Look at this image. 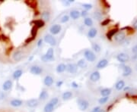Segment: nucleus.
<instances>
[{
  "label": "nucleus",
  "mask_w": 137,
  "mask_h": 112,
  "mask_svg": "<svg viewBox=\"0 0 137 112\" xmlns=\"http://www.w3.org/2000/svg\"><path fill=\"white\" fill-rule=\"evenodd\" d=\"M62 3L64 4V5H67V6H69V5H70V3L69 2V1H62Z\"/></svg>",
  "instance_id": "nucleus-50"
},
{
  "label": "nucleus",
  "mask_w": 137,
  "mask_h": 112,
  "mask_svg": "<svg viewBox=\"0 0 137 112\" xmlns=\"http://www.w3.org/2000/svg\"><path fill=\"white\" fill-rule=\"evenodd\" d=\"M111 92H112V90L110 88H104L102 90H100V95H101L102 97H109Z\"/></svg>",
  "instance_id": "nucleus-24"
},
{
  "label": "nucleus",
  "mask_w": 137,
  "mask_h": 112,
  "mask_svg": "<svg viewBox=\"0 0 137 112\" xmlns=\"http://www.w3.org/2000/svg\"><path fill=\"white\" fill-rule=\"evenodd\" d=\"M84 56L85 59L89 62H95V60L97 58L95 54L93 51H91L90 49H86L84 52Z\"/></svg>",
  "instance_id": "nucleus-2"
},
{
  "label": "nucleus",
  "mask_w": 137,
  "mask_h": 112,
  "mask_svg": "<svg viewBox=\"0 0 137 112\" xmlns=\"http://www.w3.org/2000/svg\"><path fill=\"white\" fill-rule=\"evenodd\" d=\"M12 86H13V82L11 80H8L6 81H5L2 84V89L4 91H8L10 90L12 88Z\"/></svg>",
  "instance_id": "nucleus-13"
},
{
  "label": "nucleus",
  "mask_w": 137,
  "mask_h": 112,
  "mask_svg": "<svg viewBox=\"0 0 137 112\" xmlns=\"http://www.w3.org/2000/svg\"><path fill=\"white\" fill-rule=\"evenodd\" d=\"M71 85H72V87H73V88H78L79 87V86H78V84L77 83H76V82H72V83H71Z\"/></svg>",
  "instance_id": "nucleus-43"
},
{
  "label": "nucleus",
  "mask_w": 137,
  "mask_h": 112,
  "mask_svg": "<svg viewBox=\"0 0 137 112\" xmlns=\"http://www.w3.org/2000/svg\"><path fill=\"white\" fill-rule=\"evenodd\" d=\"M43 40L45 41L46 43H48L51 46H57V43L56 38H55L53 35H51V34H47V35H45Z\"/></svg>",
  "instance_id": "nucleus-3"
},
{
  "label": "nucleus",
  "mask_w": 137,
  "mask_h": 112,
  "mask_svg": "<svg viewBox=\"0 0 137 112\" xmlns=\"http://www.w3.org/2000/svg\"><path fill=\"white\" fill-rule=\"evenodd\" d=\"M49 98V93L47 91L43 90L39 95V101H45Z\"/></svg>",
  "instance_id": "nucleus-20"
},
{
  "label": "nucleus",
  "mask_w": 137,
  "mask_h": 112,
  "mask_svg": "<svg viewBox=\"0 0 137 112\" xmlns=\"http://www.w3.org/2000/svg\"><path fill=\"white\" fill-rule=\"evenodd\" d=\"M56 71L58 74L63 73L65 71H66V65L65 64H63V63L59 64L56 67Z\"/></svg>",
  "instance_id": "nucleus-21"
},
{
  "label": "nucleus",
  "mask_w": 137,
  "mask_h": 112,
  "mask_svg": "<svg viewBox=\"0 0 137 112\" xmlns=\"http://www.w3.org/2000/svg\"><path fill=\"white\" fill-rule=\"evenodd\" d=\"M62 30V27L59 24H54L50 28V32L51 33V35H57L58 33H60Z\"/></svg>",
  "instance_id": "nucleus-9"
},
{
  "label": "nucleus",
  "mask_w": 137,
  "mask_h": 112,
  "mask_svg": "<svg viewBox=\"0 0 137 112\" xmlns=\"http://www.w3.org/2000/svg\"><path fill=\"white\" fill-rule=\"evenodd\" d=\"M107 65H108V61L107 59L104 58V59L100 60V61L98 62V63L96 65V67L98 69H103V68L106 67Z\"/></svg>",
  "instance_id": "nucleus-17"
},
{
  "label": "nucleus",
  "mask_w": 137,
  "mask_h": 112,
  "mask_svg": "<svg viewBox=\"0 0 137 112\" xmlns=\"http://www.w3.org/2000/svg\"><path fill=\"white\" fill-rule=\"evenodd\" d=\"M93 18L97 21H101L103 18V15L100 12H95L93 14Z\"/></svg>",
  "instance_id": "nucleus-32"
},
{
  "label": "nucleus",
  "mask_w": 137,
  "mask_h": 112,
  "mask_svg": "<svg viewBox=\"0 0 137 112\" xmlns=\"http://www.w3.org/2000/svg\"><path fill=\"white\" fill-rule=\"evenodd\" d=\"M109 101V97H102L98 100V103L100 105H104Z\"/></svg>",
  "instance_id": "nucleus-34"
},
{
  "label": "nucleus",
  "mask_w": 137,
  "mask_h": 112,
  "mask_svg": "<svg viewBox=\"0 0 137 112\" xmlns=\"http://www.w3.org/2000/svg\"><path fill=\"white\" fill-rule=\"evenodd\" d=\"M43 68L40 66H38V65H34V66L31 67V68H30L31 74H32L34 75H40L43 73Z\"/></svg>",
  "instance_id": "nucleus-7"
},
{
  "label": "nucleus",
  "mask_w": 137,
  "mask_h": 112,
  "mask_svg": "<svg viewBox=\"0 0 137 112\" xmlns=\"http://www.w3.org/2000/svg\"><path fill=\"white\" fill-rule=\"evenodd\" d=\"M73 96V94L72 92L70 91H66L65 92L62 96V100L63 101H68L69 99H71Z\"/></svg>",
  "instance_id": "nucleus-23"
},
{
  "label": "nucleus",
  "mask_w": 137,
  "mask_h": 112,
  "mask_svg": "<svg viewBox=\"0 0 137 112\" xmlns=\"http://www.w3.org/2000/svg\"><path fill=\"white\" fill-rule=\"evenodd\" d=\"M118 32V29H117V28H115V29H112V30H111L110 31H108L107 33V34H106V37H107V38L108 39H110V40H111V39L114 37V35Z\"/></svg>",
  "instance_id": "nucleus-26"
},
{
  "label": "nucleus",
  "mask_w": 137,
  "mask_h": 112,
  "mask_svg": "<svg viewBox=\"0 0 137 112\" xmlns=\"http://www.w3.org/2000/svg\"><path fill=\"white\" fill-rule=\"evenodd\" d=\"M50 13L48 12V11H44L41 14H40V18H41V20L43 21H46V22H48L50 20Z\"/></svg>",
  "instance_id": "nucleus-16"
},
{
  "label": "nucleus",
  "mask_w": 137,
  "mask_h": 112,
  "mask_svg": "<svg viewBox=\"0 0 137 112\" xmlns=\"http://www.w3.org/2000/svg\"><path fill=\"white\" fill-rule=\"evenodd\" d=\"M76 64L80 68H85L87 67V62L84 58H81V59L78 60Z\"/></svg>",
  "instance_id": "nucleus-30"
},
{
  "label": "nucleus",
  "mask_w": 137,
  "mask_h": 112,
  "mask_svg": "<svg viewBox=\"0 0 137 112\" xmlns=\"http://www.w3.org/2000/svg\"><path fill=\"white\" fill-rule=\"evenodd\" d=\"M10 105L12 107H15V108L20 107L23 105V101H21V99H15L10 101Z\"/></svg>",
  "instance_id": "nucleus-18"
},
{
  "label": "nucleus",
  "mask_w": 137,
  "mask_h": 112,
  "mask_svg": "<svg viewBox=\"0 0 137 112\" xmlns=\"http://www.w3.org/2000/svg\"><path fill=\"white\" fill-rule=\"evenodd\" d=\"M98 112H106V111H105V110H104V109H100Z\"/></svg>",
  "instance_id": "nucleus-51"
},
{
  "label": "nucleus",
  "mask_w": 137,
  "mask_h": 112,
  "mask_svg": "<svg viewBox=\"0 0 137 112\" xmlns=\"http://www.w3.org/2000/svg\"><path fill=\"white\" fill-rule=\"evenodd\" d=\"M110 22H111V20L110 19H105L101 23H100V25L101 26H107L110 24Z\"/></svg>",
  "instance_id": "nucleus-39"
},
{
  "label": "nucleus",
  "mask_w": 137,
  "mask_h": 112,
  "mask_svg": "<svg viewBox=\"0 0 137 112\" xmlns=\"http://www.w3.org/2000/svg\"><path fill=\"white\" fill-rule=\"evenodd\" d=\"M124 87H125V82L123 80H119L115 84V88L118 91H120V90L123 89Z\"/></svg>",
  "instance_id": "nucleus-25"
},
{
  "label": "nucleus",
  "mask_w": 137,
  "mask_h": 112,
  "mask_svg": "<svg viewBox=\"0 0 137 112\" xmlns=\"http://www.w3.org/2000/svg\"><path fill=\"white\" fill-rule=\"evenodd\" d=\"M132 51H133V53H135V54H136V53H137V45H136L135 46H133V47Z\"/></svg>",
  "instance_id": "nucleus-45"
},
{
  "label": "nucleus",
  "mask_w": 137,
  "mask_h": 112,
  "mask_svg": "<svg viewBox=\"0 0 137 112\" xmlns=\"http://www.w3.org/2000/svg\"><path fill=\"white\" fill-rule=\"evenodd\" d=\"M55 106H53L50 103H47L43 108V112H53L54 111Z\"/></svg>",
  "instance_id": "nucleus-29"
},
{
  "label": "nucleus",
  "mask_w": 137,
  "mask_h": 112,
  "mask_svg": "<svg viewBox=\"0 0 137 112\" xmlns=\"http://www.w3.org/2000/svg\"><path fill=\"white\" fill-rule=\"evenodd\" d=\"M100 109H101V108H100L99 106H96V107H95L91 111V112H98Z\"/></svg>",
  "instance_id": "nucleus-42"
},
{
  "label": "nucleus",
  "mask_w": 137,
  "mask_h": 112,
  "mask_svg": "<svg viewBox=\"0 0 137 112\" xmlns=\"http://www.w3.org/2000/svg\"><path fill=\"white\" fill-rule=\"evenodd\" d=\"M53 82H54L53 78L50 75H47L43 79V83L46 87H51V86L53 84Z\"/></svg>",
  "instance_id": "nucleus-12"
},
{
  "label": "nucleus",
  "mask_w": 137,
  "mask_h": 112,
  "mask_svg": "<svg viewBox=\"0 0 137 112\" xmlns=\"http://www.w3.org/2000/svg\"><path fill=\"white\" fill-rule=\"evenodd\" d=\"M80 14H81V17H83V18H86V16L88 14V12L87 11H85V10H83V11H81V12H80Z\"/></svg>",
  "instance_id": "nucleus-40"
},
{
  "label": "nucleus",
  "mask_w": 137,
  "mask_h": 112,
  "mask_svg": "<svg viewBox=\"0 0 137 112\" xmlns=\"http://www.w3.org/2000/svg\"><path fill=\"white\" fill-rule=\"evenodd\" d=\"M69 15L72 18V19H73V20H77L81 17L80 12H78V10H72V11H71L70 13H69Z\"/></svg>",
  "instance_id": "nucleus-19"
},
{
  "label": "nucleus",
  "mask_w": 137,
  "mask_h": 112,
  "mask_svg": "<svg viewBox=\"0 0 137 112\" xmlns=\"http://www.w3.org/2000/svg\"><path fill=\"white\" fill-rule=\"evenodd\" d=\"M69 21V15H64V16H62V18H61V20H60V22L61 23H62V24H64V23H66V22H68Z\"/></svg>",
  "instance_id": "nucleus-38"
},
{
  "label": "nucleus",
  "mask_w": 137,
  "mask_h": 112,
  "mask_svg": "<svg viewBox=\"0 0 137 112\" xmlns=\"http://www.w3.org/2000/svg\"><path fill=\"white\" fill-rule=\"evenodd\" d=\"M33 23L34 24V27L37 28H42L45 26V22L43 21L41 19H38V20H34L33 21Z\"/></svg>",
  "instance_id": "nucleus-22"
},
{
  "label": "nucleus",
  "mask_w": 137,
  "mask_h": 112,
  "mask_svg": "<svg viewBox=\"0 0 137 112\" xmlns=\"http://www.w3.org/2000/svg\"><path fill=\"white\" fill-rule=\"evenodd\" d=\"M122 69H123V74H122V75L123 76H129L133 73V70H132V68L130 66L123 65V67H122Z\"/></svg>",
  "instance_id": "nucleus-14"
},
{
  "label": "nucleus",
  "mask_w": 137,
  "mask_h": 112,
  "mask_svg": "<svg viewBox=\"0 0 137 112\" xmlns=\"http://www.w3.org/2000/svg\"><path fill=\"white\" fill-rule=\"evenodd\" d=\"M26 104H27V107L34 108H37V107L39 105L40 101L38 99H31L27 101Z\"/></svg>",
  "instance_id": "nucleus-8"
},
{
  "label": "nucleus",
  "mask_w": 137,
  "mask_h": 112,
  "mask_svg": "<svg viewBox=\"0 0 137 112\" xmlns=\"http://www.w3.org/2000/svg\"><path fill=\"white\" fill-rule=\"evenodd\" d=\"M40 59H41V61H42V62H49L47 58L46 57V55H42V56L40 57Z\"/></svg>",
  "instance_id": "nucleus-41"
},
{
  "label": "nucleus",
  "mask_w": 137,
  "mask_h": 112,
  "mask_svg": "<svg viewBox=\"0 0 137 112\" xmlns=\"http://www.w3.org/2000/svg\"><path fill=\"white\" fill-rule=\"evenodd\" d=\"M89 79L91 82H93V83H96L98 81L100 80V74L99 71H94L90 75V77H89Z\"/></svg>",
  "instance_id": "nucleus-11"
},
{
  "label": "nucleus",
  "mask_w": 137,
  "mask_h": 112,
  "mask_svg": "<svg viewBox=\"0 0 137 112\" xmlns=\"http://www.w3.org/2000/svg\"><path fill=\"white\" fill-rule=\"evenodd\" d=\"M45 55H46V57L47 58V59H48L49 62L53 61V60L55 59V57H54V50H53V48L48 49L47 51V52H46V54H45Z\"/></svg>",
  "instance_id": "nucleus-15"
},
{
  "label": "nucleus",
  "mask_w": 137,
  "mask_h": 112,
  "mask_svg": "<svg viewBox=\"0 0 137 112\" xmlns=\"http://www.w3.org/2000/svg\"><path fill=\"white\" fill-rule=\"evenodd\" d=\"M5 98V94L3 92H0V100H2Z\"/></svg>",
  "instance_id": "nucleus-47"
},
{
  "label": "nucleus",
  "mask_w": 137,
  "mask_h": 112,
  "mask_svg": "<svg viewBox=\"0 0 137 112\" xmlns=\"http://www.w3.org/2000/svg\"><path fill=\"white\" fill-rule=\"evenodd\" d=\"M43 39H40L39 40H38V44H37V45H38V47H40V46H42V44H43Z\"/></svg>",
  "instance_id": "nucleus-44"
},
{
  "label": "nucleus",
  "mask_w": 137,
  "mask_h": 112,
  "mask_svg": "<svg viewBox=\"0 0 137 112\" xmlns=\"http://www.w3.org/2000/svg\"><path fill=\"white\" fill-rule=\"evenodd\" d=\"M23 74V71L22 70H20V69H18V70H16L14 71V73L12 74V76H13V78L15 80H18V79H19L20 77L22 76Z\"/></svg>",
  "instance_id": "nucleus-28"
},
{
  "label": "nucleus",
  "mask_w": 137,
  "mask_h": 112,
  "mask_svg": "<svg viewBox=\"0 0 137 112\" xmlns=\"http://www.w3.org/2000/svg\"><path fill=\"white\" fill-rule=\"evenodd\" d=\"M114 40L118 43H122L126 39V34L123 31H118L114 37Z\"/></svg>",
  "instance_id": "nucleus-4"
},
{
  "label": "nucleus",
  "mask_w": 137,
  "mask_h": 112,
  "mask_svg": "<svg viewBox=\"0 0 137 112\" xmlns=\"http://www.w3.org/2000/svg\"><path fill=\"white\" fill-rule=\"evenodd\" d=\"M82 7L84 8V9L85 11H88V10H91V8H92V5L91 4H89V3H84L82 4Z\"/></svg>",
  "instance_id": "nucleus-36"
},
{
  "label": "nucleus",
  "mask_w": 137,
  "mask_h": 112,
  "mask_svg": "<svg viewBox=\"0 0 137 112\" xmlns=\"http://www.w3.org/2000/svg\"><path fill=\"white\" fill-rule=\"evenodd\" d=\"M91 47H92V49L94 50V51H95L97 53L100 52L101 51V47H100V46L98 43H96V42H92L91 43Z\"/></svg>",
  "instance_id": "nucleus-31"
},
{
  "label": "nucleus",
  "mask_w": 137,
  "mask_h": 112,
  "mask_svg": "<svg viewBox=\"0 0 137 112\" xmlns=\"http://www.w3.org/2000/svg\"><path fill=\"white\" fill-rule=\"evenodd\" d=\"M62 84H63V81H62V80L58 81V82L57 83V87H60Z\"/></svg>",
  "instance_id": "nucleus-46"
},
{
  "label": "nucleus",
  "mask_w": 137,
  "mask_h": 112,
  "mask_svg": "<svg viewBox=\"0 0 137 112\" xmlns=\"http://www.w3.org/2000/svg\"><path fill=\"white\" fill-rule=\"evenodd\" d=\"M98 34V30L96 28H91L88 32V37L89 38H95Z\"/></svg>",
  "instance_id": "nucleus-27"
},
{
  "label": "nucleus",
  "mask_w": 137,
  "mask_h": 112,
  "mask_svg": "<svg viewBox=\"0 0 137 112\" xmlns=\"http://www.w3.org/2000/svg\"><path fill=\"white\" fill-rule=\"evenodd\" d=\"M31 33L32 37H33V38H35V37H37V34H38V28L35 27L34 26V27H32V29H31Z\"/></svg>",
  "instance_id": "nucleus-37"
},
{
  "label": "nucleus",
  "mask_w": 137,
  "mask_h": 112,
  "mask_svg": "<svg viewBox=\"0 0 137 112\" xmlns=\"http://www.w3.org/2000/svg\"><path fill=\"white\" fill-rule=\"evenodd\" d=\"M133 28L137 31V20L133 23Z\"/></svg>",
  "instance_id": "nucleus-48"
},
{
  "label": "nucleus",
  "mask_w": 137,
  "mask_h": 112,
  "mask_svg": "<svg viewBox=\"0 0 137 112\" xmlns=\"http://www.w3.org/2000/svg\"><path fill=\"white\" fill-rule=\"evenodd\" d=\"M117 60L119 62L124 64V63H126L130 61V56L126 53L122 52V53H120L117 55Z\"/></svg>",
  "instance_id": "nucleus-5"
},
{
  "label": "nucleus",
  "mask_w": 137,
  "mask_h": 112,
  "mask_svg": "<svg viewBox=\"0 0 137 112\" xmlns=\"http://www.w3.org/2000/svg\"><path fill=\"white\" fill-rule=\"evenodd\" d=\"M50 103L52 104L53 106H56L59 103V99L57 97H54V98L51 99V100L50 101Z\"/></svg>",
  "instance_id": "nucleus-35"
},
{
  "label": "nucleus",
  "mask_w": 137,
  "mask_h": 112,
  "mask_svg": "<svg viewBox=\"0 0 137 112\" xmlns=\"http://www.w3.org/2000/svg\"><path fill=\"white\" fill-rule=\"evenodd\" d=\"M24 57V52L21 50H16L14 51V53L12 54V58L15 62H20L21 60Z\"/></svg>",
  "instance_id": "nucleus-6"
},
{
  "label": "nucleus",
  "mask_w": 137,
  "mask_h": 112,
  "mask_svg": "<svg viewBox=\"0 0 137 112\" xmlns=\"http://www.w3.org/2000/svg\"><path fill=\"white\" fill-rule=\"evenodd\" d=\"M0 39H1V36H0Z\"/></svg>",
  "instance_id": "nucleus-52"
},
{
  "label": "nucleus",
  "mask_w": 137,
  "mask_h": 112,
  "mask_svg": "<svg viewBox=\"0 0 137 112\" xmlns=\"http://www.w3.org/2000/svg\"><path fill=\"white\" fill-rule=\"evenodd\" d=\"M84 24L87 27H91L93 25V21L90 18H85L84 19Z\"/></svg>",
  "instance_id": "nucleus-33"
},
{
  "label": "nucleus",
  "mask_w": 137,
  "mask_h": 112,
  "mask_svg": "<svg viewBox=\"0 0 137 112\" xmlns=\"http://www.w3.org/2000/svg\"><path fill=\"white\" fill-rule=\"evenodd\" d=\"M34 38H33V37H31V38H28V39H26V41H25V42L26 43H28V42H31L33 39H34Z\"/></svg>",
  "instance_id": "nucleus-49"
},
{
  "label": "nucleus",
  "mask_w": 137,
  "mask_h": 112,
  "mask_svg": "<svg viewBox=\"0 0 137 112\" xmlns=\"http://www.w3.org/2000/svg\"><path fill=\"white\" fill-rule=\"evenodd\" d=\"M77 105L78 106V108L81 111H85L88 108L89 106V103L88 101L85 99H82V98H78L77 99Z\"/></svg>",
  "instance_id": "nucleus-1"
},
{
  "label": "nucleus",
  "mask_w": 137,
  "mask_h": 112,
  "mask_svg": "<svg viewBox=\"0 0 137 112\" xmlns=\"http://www.w3.org/2000/svg\"><path fill=\"white\" fill-rule=\"evenodd\" d=\"M66 71L69 74H76L78 71V66L75 63H69L66 65Z\"/></svg>",
  "instance_id": "nucleus-10"
}]
</instances>
